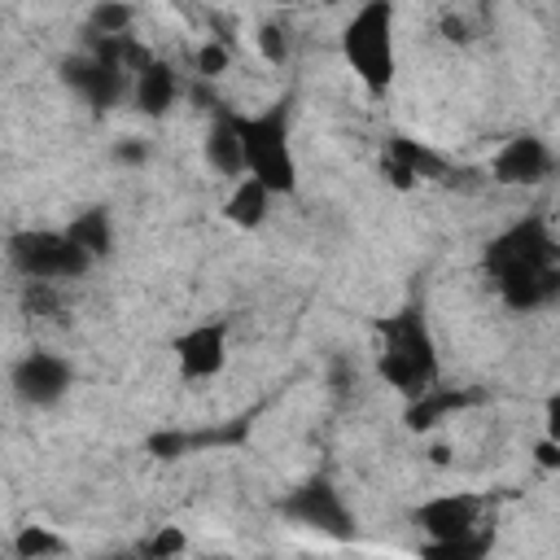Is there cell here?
Instances as JSON below:
<instances>
[{
	"instance_id": "6da1fadb",
	"label": "cell",
	"mask_w": 560,
	"mask_h": 560,
	"mask_svg": "<svg viewBox=\"0 0 560 560\" xmlns=\"http://www.w3.org/2000/svg\"><path fill=\"white\" fill-rule=\"evenodd\" d=\"M486 276L512 311H542L560 298L556 236L542 214H529L486 245Z\"/></svg>"
},
{
	"instance_id": "7a4b0ae2",
	"label": "cell",
	"mask_w": 560,
	"mask_h": 560,
	"mask_svg": "<svg viewBox=\"0 0 560 560\" xmlns=\"http://www.w3.org/2000/svg\"><path fill=\"white\" fill-rule=\"evenodd\" d=\"M381 376L385 385H394L402 398L424 394L429 385H438V350L424 324V311L411 302L398 315L381 319Z\"/></svg>"
},
{
	"instance_id": "3957f363",
	"label": "cell",
	"mask_w": 560,
	"mask_h": 560,
	"mask_svg": "<svg viewBox=\"0 0 560 560\" xmlns=\"http://www.w3.org/2000/svg\"><path fill=\"white\" fill-rule=\"evenodd\" d=\"M236 136L245 153V175L267 184L271 197H289L298 188V158L289 144V101H276L262 114H236Z\"/></svg>"
},
{
	"instance_id": "277c9868",
	"label": "cell",
	"mask_w": 560,
	"mask_h": 560,
	"mask_svg": "<svg viewBox=\"0 0 560 560\" xmlns=\"http://www.w3.org/2000/svg\"><path fill=\"white\" fill-rule=\"evenodd\" d=\"M341 57L372 96L394 83V0H363L354 9L341 26Z\"/></svg>"
},
{
	"instance_id": "5b68a950",
	"label": "cell",
	"mask_w": 560,
	"mask_h": 560,
	"mask_svg": "<svg viewBox=\"0 0 560 560\" xmlns=\"http://www.w3.org/2000/svg\"><path fill=\"white\" fill-rule=\"evenodd\" d=\"M4 254H9V267L22 280H52V284H61V280L88 276V267H92V258L66 232H52V228H22V232H13Z\"/></svg>"
},
{
	"instance_id": "8992f818",
	"label": "cell",
	"mask_w": 560,
	"mask_h": 560,
	"mask_svg": "<svg viewBox=\"0 0 560 560\" xmlns=\"http://www.w3.org/2000/svg\"><path fill=\"white\" fill-rule=\"evenodd\" d=\"M280 516H289L293 525H306L315 534H328L337 542L354 538V512L341 503V494L328 477H306L302 486H293L280 499Z\"/></svg>"
},
{
	"instance_id": "52a82bcc",
	"label": "cell",
	"mask_w": 560,
	"mask_h": 560,
	"mask_svg": "<svg viewBox=\"0 0 560 560\" xmlns=\"http://www.w3.org/2000/svg\"><path fill=\"white\" fill-rule=\"evenodd\" d=\"M74 381V368L52 350H31L13 363L9 385L26 407H57Z\"/></svg>"
},
{
	"instance_id": "ba28073f",
	"label": "cell",
	"mask_w": 560,
	"mask_h": 560,
	"mask_svg": "<svg viewBox=\"0 0 560 560\" xmlns=\"http://www.w3.org/2000/svg\"><path fill=\"white\" fill-rule=\"evenodd\" d=\"M175 363H179V376L184 381H210L223 372L228 363V319H206V324H192L184 328L175 341Z\"/></svg>"
},
{
	"instance_id": "9c48e42d",
	"label": "cell",
	"mask_w": 560,
	"mask_h": 560,
	"mask_svg": "<svg viewBox=\"0 0 560 560\" xmlns=\"http://www.w3.org/2000/svg\"><path fill=\"white\" fill-rule=\"evenodd\" d=\"M127 70L122 66H109V61H101V57H92V52H79V57H66L61 61V83L70 88V92H79L96 114H105V109H114L118 101H122V92H127Z\"/></svg>"
},
{
	"instance_id": "30bf717a",
	"label": "cell",
	"mask_w": 560,
	"mask_h": 560,
	"mask_svg": "<svg viewBox=\"0 0 560 560\" xmlns=\"http://www.w3.org/2000/svg\"><path fill=\"white\" fill-rule=\"evenodd\" d=\"M547 175H551V149L538 136H512L490 162V179L508 188H534Z\"/></svg>"
},
{
	"instance_id": "8fae6325",
	"label": "cell",
	"mask_w": 560,
	"mask_h": 560,
	"mask_svg": "<svg viewBox=\"0 0 560 560\" xmlns=\"http://www.w3.org/2000/svg\"><path fill=\"white\" fill-rule=\"evenodd\" d=\"M411 521L429 534V542H446L459 534L481 529V499L477 494H438L411 512Z\"/></svg>"
},
{
	"instance_id": "7c38bea8",
	"label": "cell",
	"mask_w": 560,
	"mask_h": 560,
	"mask_svg": "<svg viewBox=\"0 0 560 560\" xmlns=\"http://www.w3.org/2000/svg\"><path fill=\"white\" fill-rule=\"evenodd\" d=\"M175 96H179L175 66H166V61L153 57L144 70L131 74V101H136V109H140L144 118H166L171 105H175Z\"/></svg>"
},
{
	"instance_id": "4fadbf2b",
	"label": "cell",
	"mask_w": 560,
	"mask_h": 560,
	"mask_svg": "<svg viewBox=\"0 0 560 560\" xmlns=\"http://www.w3.org/2000/svg\"><path fill=\"white\" fill-rule=\"evenodd\" d=\"M206 162L219 175H232V179L245 175V153H241V136H236V109L214 105V118H210V131H206Z\"/></svg>"
},
{
	"instance_id": "5bb4252c",
	"label": "cell",
	"mask_w": 560,
	"mask_h": 560,
	"mask_svg": "<svg viewBox=\"0 0 560 560\" xmlns=\"http://www.w3.org/2000/svg\"><path fill=\"white\" fill-rule=\"evenodd\" d=\"M468 402H472V394H459V389H442V385H429L424 394L407 398L402 424H407L411 433H424V429L442 424L446 416H455V411H459V407H468Z\"/></svg>"
},
{
	"instance_id": "9a60e30c",
	"label": "cell",
	"mask_w": 560,
	"mask_h": 560,
	"mask_svg": "<svg viewBox=\"0 0 560 560\" xmlns=\"http://www.w3.org/2000/svg\"><path fill=\"white\" fill-rule=\"evenodd\" d=\"M92 262L96 258H109L114 254V219H109V210L105 206H88V210H79L66 228H61Z\"/></svg>"
},
{
	"instance_id": "2e32d148",
	"label": "cell",
	"mask_w": 560,
	"mask_h": 560,
	"mask_svg": "<svg viewBox=\"0 0 560 560\" xmlns=\"http://www.w3.org/2000/svg\"><path fill=\"white\" fill-rule=\"evenodd\" d=\"M267 210H271V192H267V184H258L254 175H241L236 179V188H232V197L223 201V219L232 223V228H258L262 219H267Z\"/></svg>"
},
{
	"instance_id": "e0dca14e",
	"label": "cell",
	"mask_w": 560,
	"mask_h": 560,
	"mask_svg": "<svg viewBox=\"0 0 560 560\" xmlns=\"http://www.w3.org/2000/svg\"><path fill=\"white\" fill-rule=\"evenodd\" d=\"M385 153H394L416 179H446V162L438 158V153H429L424 144H416V140H407V136H394L389 144H385Z\"/></svg>"
},
{
	"instance_id": "ac0fdd59",
	"label": "cell",
	"mask_w": 560,
	"mask_h": 560,
	"mask_svg": "<svg viewBox=\"0 0 560 560\" xmlns=\"http://www.w3.org/2000/svg\"><path fill=\"white\" fill-rule=\"evenodd\" d=\"M136 22V9L127 0H96L88 13V31L92 35H127Z\"/></svg>"
},
{
	"instance_id": "d6986e66",
	"label": "cell",
	"mask_w": 560,
	"mask_h": 560,
	"mask_svg": "<svg viewBox=\"0 0 560 560\" xmlns=\"http://www.w3.org/2000/svg\"><path fill=\"white\" fill-rule=\"evenodd\" d=\"M13 551H18L22 560H35V556H57V551H66V542H61L52 529H44V525H22V529L13 534Z\"/></svg>"
},
{
	"instance_id": "ffe728a7",
	"label": "cell",
	"mask_w": 560,
	"mask_h": 560,
	"mask_svg": "<svg viewBox=\"0 0 560 560\" xmlns=\"http://www.w3.org/2000/svg\"><path fill=\"white\" fill-rule=\"evenodd\" d=\"M486 547H490V534L472 529V534H459V538H446V542H429L424 556H442V560H477V556H486Z\"/></svg>"
},
{
	"instance_id": "44dd1931",
	"label": "cell",
	"mask_w": 560,
	"mask_h": 560,
	"mask_svg": "<svg viewBox=\"0 0 560 560\" xmlns=\"http://www.w3.org/2000/svg\"><path fill=\"white\" fill-rule=\"evenodd\" d=\"M144 451L153 459H184L192 451V433H184V429H158V433L144 438Z\"/></svg>"
},
{
	"instance_id": "7402d4cb",
	"label": "cell",
	"mask_w": 560,
	"mask_h": 560,
	"mask_svg": "<svg viewBox=\"0 0 560 560\" xmlns=\"http://www.w3.org/2000/svg\"><path fill=\"white\" fill-rule=\"evenodd\" d=\"M254 39H258V52H262L267 66H284V61H289V44H293V39H289V26H280V22H262Z\"/></svg>"
},
{
	"instance_id": "603a6c76",
	"label": "cell",
	"mask_w": 560,
	"mask_h": 560,
	"mask_svg": "<svg viewBox=\"0 0 560 560\" xmlns=\"http://www.w3.org/2000/svg\"><path fill=\"white\" fill-rule=\"evenodd\" d=\"M192 61H197V74H201V79H219V74L228 70L232 52H228V44H223V39H206V44L197 48V57H192Z\"/></svg>"
},
{
	"instance_id": "cb8c5ba5",
	"label": "cell",
	"mask_w": 560,
	"mask_h": 560,
	"mask_svg": "<svg viewBox=\"0 0 560 560\" xmlns=\"http://www.w3.org/2000/svg\"><path fill=\"white\" fill-rule=\"evenodd\" d=\"M184 547H188L184 529H175V525H162V529H158V534H153V538H149L140 551H144V556H179Z\"/></svg>"
},
{
	"instance_id": "d4e9b609",
	"label": "cell",
	"mask_w": 560,
	"mask_h": 560,
	"mask_svg": "<svg viewBox=\"0 0 560 560\" xmlns=\"http://www.w3.org/2000/svg\"><path fill=\"white\" fill-rule=\"evenodd\" d=\"M381 175H385V179H389L394 188H402V192L420 184V179H416V175H411V171H407V166H402V162H398L394 153H381Z\"/></svg>"
},
{
	"instance_id": "484cf974",
	"label": "cell",
	"mask_w": 560,
	"mask_h": 560,
	"mask_svg": "<svg viewBox=\"0 0 560 560\" xmlns=\"http://www.w3.org/2000/svg\"><path fill=\"white\" fill-rule=\"evenodd\" d=\"M114 162H122V166H144V162H149V149H144L140 140H118V144H114Z\"/></svg>"
},
{
	"instance_id": "4316f807",
	"label": "cell",
	"mask_w": 560,
	"mask_h": 560,
	"mask_svg": "<svg viewBox=\"0 0 560 560\" xmlns=\"http://www.w3.org/2000/svg\"><path fill=\"white\" fill-rule=\"evenodd\" d=\"M534 455H538V464H542V468H560V438H542Z\"/></svg>"
},
{
	"instance_id": "83f0119b",
	"label": "cell",
	"mask_w": 560,
	"mask_h": 560,
	"mask_svg": "<svg viewBox=\"0 0 560 560\" xmlns=\"http://www.w3.org/2000/svg\"><path fill=\"white\" fill-rule=\"evenodd\" d=\"M442 35H446L451 44H464V39H468V26H464V18H442Z\"/></svg>"
},
{
	"instance_id": "f1b7e54d",
	"label": "cell",
	"mask_w": 560,
	"mask_h": 560,
	"mask_svg": "<svg viewBox=\"0 0 560 560\" xmlns=\"http://www.w3.org/2000/svg\"><path fill=\"white\" fill-rule=\"evenodd\" d=\"M319 4H341V0H319Z\"/></svg>"
},
{
	"instance_id": "f546056e",
	"label": "cell",
	"mask_w": 560,
	"mask_h": 560,
	"mask_svg": "<svg viewBox=\"0 0 560 560\" xmlns=\"http://www.w3.org/2000/svg\"><path fill=\"white\" fill-rule=\"evenodd\" d=\"M280 4H293V0H280Z\"/></svg>"
}]
</instances>
